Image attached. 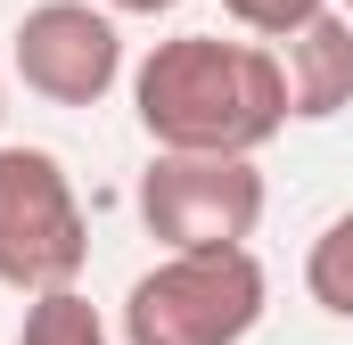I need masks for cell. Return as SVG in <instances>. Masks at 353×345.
<instances>
[{
	"mask_svg": "<svg viewBox=\"0 0 353 345\" xmlns=\"http://www.w3.org/2000/svg\"><path fill=\"white\" fill-rule=\"evenodd\" d=\"M99 8H107V17H173L181 0H99Z\"/></svg>",
	"mask_w": 353,
	"mask_h": 345,
	"instance_id": "obj_10",
	"label": "cell"
},
{
	"mask_svg": "<svg viewBox=\"0 0 353 345\" xmlns=\"http://www.w3.org/2000/svg\"><path fill=\"white\" fill-rule=\"evenodd\" d=\"M17 83L50 107H99L123 83V25L99 0H33L8 33Z\"/></svg>",
	"mask_w": 353,
	"mask_h": 345,
	"instance_id": "obj_5",
	"label": "cell"
},
{
	"mask_svg": "<svg viewBox=\"0 0 353 345\" xmlns=\"http://www.w3.org/2000/svg\"><path fill=\"white\" fill-rule=\"evenodd\" d=\"M0 115H8V83H0Z\"/></svg>",
	"mask_w": 353,
	"mask_h": 345,
	"instance_id": "obj_11",
	"label": "cell"
},
{
	"mask_svg": "<svg viewBox=\"0 0 353 345\" xmlns=\"http://www.w3.org/2000/svg\"><path fill=\"white\" fill-rule=\"evenodd\" d=\"M288 75V124H337L353 107V17H312L296 41H279Z\"/></svg>",
	"mask_w": 353,
	"mask_h": 345,
	"instance_id": "obj_6",
	"label": "cell"
},
{
	"mask_svg": "<svg viewBox=\"0 0 353 345\" xmlns=\"http://www.w3.org/2000/svg\"><path fill=\"white\" fill-rule=\"evenodd\" d=\"M222 17H230L239 33H255L263 50H279V41H296L312 17H329V0H222Z\"/></svg>",
	"mask_w": 353,
	"mask_h": 345,
	"instance_id": "obj_9",
	"label": "cell"
},
{
	"mask_svg": "<svg viewBox=\"0 0 353 345\" xmlns=\"http://www.w3.org/2000/svg\"><path fill=\"white\" fill-rule=\"evenodd\" d=\"M83 263L90 214L74 197V172L58 165V148L0 140V288L50 296V288H74Z\"/></svg>",
	"mask_w": 353,
	"mask_h": 345,
	"instance_id": "obj_3",
	"label": "cell"
},
{
	"mask_svg": "<svg viewBox=\"0 0 353 345\" xmlns=\"http://www.w3.org/2000/svg\"><path fill=\"white\" fill-rule=\"evenodd\" d=\"M304 296L329 321H353V206L337 222H321V239L304 247Z\"/></svg>",
	"mask_w": 353,
	"mask_h": 345,
	"instance_id": "obj_8",
	"label": "cell"
},
{
	"mask_svg": "<svg viewBox=\"0 0 353 345\" xmlns=\"http://www.w3.org/2000/svg\"><path fill=\"white\" fill-rule=\"evenodd\" d=\"M140 222L165 255H222L263 230V172L255 157H148L140 172Z\"/></svg>",
	"mask_w": 353,
	"mask_h": 345,
	"instance_id": "obj_4",
	"label": "cell"
},
{
	"mask_svg": "<svg viewBox=\"0 0 353 345\" xmlns=\"http://www.w3.org/2000/svg\"><path fill=\"white\" fill-rule=\"evenodd\" d=\"M271 304V271L255 247L165 255L123 296V345H247Z\"/></svg>",
	"mask_w": 353,
	"mask_h": 345,
	"instance_id": "obj_2",
	"label": "cell"
},
{
	"mask_svg": "<svg viewBox=\"0 0 353 345\" xmlns=\"http://www.w3.org/2000/svg\"><path fill=\"white\" fill-rule=\"evenodd\" d=\"M17 345H115V329L83 288H50V296H25Z\"/></svg>",
	"mask_w": 353,
	"mask_h": 345,
	"instance_id": "obj_7",
	"label": "cell"
},
{
	"mask_svg": "<svg viewBox=\"0 0 353 345\" xmlns=\"http://www.w3.org/2000/svg\"><path fill=\"white\" fill-rule=\"evenodd\" d=\"M132 115L157 157H255L288 132L279 50L230 33H173L132 66Z\"/></svg>",
	"mask_w": 353,
	"mask_h": 345,
	"instance_id": "obj_1",
	"label": "cell"
},
{
	"mask_svg": "<svg viewBox=\"0 0 353 345\" xmlns=\"http://www.w3.org/2000/svg\"><path fill=\"white\" fill-rule=\"evenodd\" d=\"M337 17H353V0H337Z\"/></svg>",
	"mask_w": 353,
	"mask_h": 345,
	"instance_id": "obj_12",
	"label": "cell"
}]
</instances>
